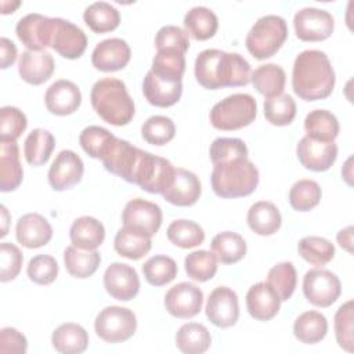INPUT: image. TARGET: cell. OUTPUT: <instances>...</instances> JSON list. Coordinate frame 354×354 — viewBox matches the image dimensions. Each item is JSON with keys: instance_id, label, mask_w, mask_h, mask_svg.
<instances>
[{"instance_id": "obj_1", "label": "cell", "mask_w": 354, "mask_h": 354, "mask_svg": "<svg viewBox=\"0 0 354 354\" xmlns=\"http://www.w3.org/2000/svg\"><path fill=\"white\" fill-rule=\"evenodd\" d=\"M196 82L207 90L241 87L250 82V65L238 53H225L217 48L201 51L195 59Z\"/></svg>"}, {"instance_id": "obj_2", "label": "cell", "mask_w": 354, "mask_h": 354, "mask_svg": "<svg viewBox=\"0 0 354 354\" xmlns=\"http://www.w3.org/2000/svg\"><path fill=\"white\" fill-rule=\"evenodd\" d=\"M335 82V71L324 51L304 50L296 57L292 87L299 98L304 101L324 100L332 94Z\"/></svg>"}, {"instance_id": "obj_3", "label": "cell", "mask_w": 354, "mask_h": 354, "mask_svg": "<svg viewBox=\"0 0 354 354\" xmlns=\"http://www.w3.org/2000/svg\"><path fill=\"white\" fill-rule=\"evenodd\" d=\"M90 100L97 115L109 124L124 126L134 116V102L126 84L116 77H102L91 88Z\"/></svg>"}, {"instance_id": "obj_4", "label": "cell", "mask_w": 354, "mask_h": 354, "mask_svg": "<svg viewBox=\"0 0 354 354\" xmlns=\"http://www.w3.org/2000/svg\"><path fill=\"white\" fill-rule=\"evenodd\" d=\"M210 183L220 198L250 195L259 184V170L248 158L213 165Z\"/></svg>"}, {"instance_id": "obj_5", "label": "cell", "mask_w": 354, "mask_h": 354, "mask_svg": "<svg viewBox=\"0 0 354 354\" xmlns=\"http://www.w3.org/2000/svg\"><path fill=\"white\" fill-rule=\"evenodd\" d=\"M288 39V26L279 15L259 18L246 35L245 44L256 59H266L277 54Z\"/></svg>"}, {"instance_id": "obj_6", "label": "cell", "mask_w": 354, "mask_h": 354, "mask_svg": "<svg viewBox=\"0 0 354 354\" xmlns=\"http://www.w3.org/2000/svg\"><path fill=\"white\" fill-rule=\"evenodd\" d=\"M257 115L256 100L246 93H236L214 104L210 123L217 130L232 131L249 126Z\"/></svg>"}, {"instance_id": "obj_7", "label": "cell", "mask_w": 354, "mask_h": 354, "mask_svg": "<svg viewBox=\"0 0 354 354\" xmlns=\"http://www.w3.org/2000/svg\"><path fill=\"white\" fill-rule=\"evenodd\" d=\"M94 329L100 339L106 343H122L130 339L137 329L134 313L126 307L109 306L98 313Z\"/></svg>"}, {"instance_id": "obj_8", "label": "cell", "mask_w": 354, "mask_h": 354, "mask_svg": "<svg viewBox=\"0 0 354 354\" xmlns=\"http://www.w3.org/2000/svg\"><path fill=\"white\" fill-rule=\"evenodd\" d=\"M176 167L165 158L144 151L133 184L149 194H163L173 183Z\"/></svg>"}, {"instance_id": "obj_9", "label": "cell", "mask_w": 354, "mask_h": 354, "mask_svg": "<svg viewBox=\"0 0 354 354\" xmlns=\"http://www.w3.org/2000/svg\"><path fill=\"white\" fill-rule=\"evenodd\" d=\"M142 153V149L131 145L129 141L113 137L108 148L105 149L101 162L109 173L116 174L124 181L133 184L134 174L140 165Z\"/></svg>"}, {"instance_id": "obj_10", "label": "cell", "mask_w": 354, "mask_h": 354, "mask_svg": "<svg viewBox=\"0 0 354 354\" xmlns=\"http://www.w3.org/2000/svg\"><path fill=\"white\" fill-rule=\"evenodd\" d=\"M303 293L315 307L332 306L342 293V283L336 274L325 268H313L304 274Z\"/></svg>"}, {"instance_id": "obj_11", "label": "cell", "mask_w": 354, "mask_h": 354, "mask_svg": "<svg viewBox=\"0 0 354 354\" xmlns=\"http://www.w3.org/2000/svg\"><path fill=\"white\" fill-rule=\"evenodd\" d=\"M296 36L303 41L326 40L335 29L333 17L321 8L304 7L293 17Z\"/></svg>"}, {"instance_id": "obj_12", "label": "cell", "mask_w": 354, "mask_h": 354, "mask_svg": "<svg viewBox=\"0 0 354 354\" xmlns=\"http://www.w3.org/2000/svg\"><path fill=\"white\" fill-rule=\"evenodd\" d=\"M122 221L123 227L151 238L160 228L162 210L153 202L136 198L126 203L122 213Z\"/></svg>"}, {"instance_id": "obj_13", "label": "cell", "mask_w": 354, "mask_h": 354, "mask_svg": "<svg viewBox=\"0 0 354 354\" xmlns=\"http://www.w3.org/2000/svg\"><path fill=\"white\" fill-rule=\"evenodd\" d=\"M203 304V292L194 283L180 282L165 296V308L176 318L188 319L199 314Z\"/></svg>"}, {"instance_id": "obj_14", "label": "cell", "mask_w": 354, "mask_h": 354, "mask_svg": "<svg viewBox=\"0 0 354 354\" xmlns=\"http://www.w3.org/2000/svg\"><path fill=\"white\" fill-rule=\"evenodd\" d=\"M87 47L86 33L62 18H53V33H51V48L55 50L61 57L68 59H76L83 55Z\"/></svg>"}, {"instance_id": "obj_15", "label": "cell", "mask_w": 354, "mask_h": 354, "mask_svg": "<svg viewBox=\"0 0 354 354\" xmlns=\"http://www.w3.org/2000/svg\"><path fill=\"white\" fill-rule=\"evenodd\" d=\"M206 317L218 328H230L239 318V304L236 293L227 286H217L207 297Z\"/></svg>"}, {"instance_id": "obj_16", "label": "cell", "mask_w": 354, "mask_h": 354, "mask_svg": "<svg viewBox=\"0 0 354 354\" xmlns=\"http://www.w3.org/2000/svg\"><path fill=\"white\" fill-rule=\"evenodd\" d=\"M84 173L82 158L71 151H61L48 170V183L54 191H65L80 183Z\"/></svg>"}, {"instance_id": "obj_17", "label": "cell", "mask_w": 354, "mask_h": 354, "mask_svg": "<svg viewBox=\"0 0 354 354\" xmlns=\"http://www.w3.org/2000/svg\"><path fill=\"white\" fill-rule=\"evenodd\" d=\"M104 286L111 297L129 301L138 295L140 278L131 266L112 263L104 272Z\"/></svg>"}, {"instance_id": "obj_18", "label": "cell", "mask_w": 354, "mask_h": 354, "mask_svg": "<svg viewBox=\"0 0 354 354\" xmlns=\"http://www.w3.org/2000/svg\"><path fill=\"white\" fill-rule=\"evenodd\" d=\"M15 32L28 50L41 51L46 47H51L53 18L37 12L28 14L17 22Z\"/></svg>"}, {"instance_id": "obj_19", "label": "cell", "mask_w": 354, "mask_h": 354, "mask_svg": "<svg viewBox=\"0 0 354 354\" xmlns=\"http://www.w3.org/2000/svg\"><path fill=\"white\" fill-rule=\"evenodd\" d=\"M299 162L308 170L326 171L337 158V145L304 136L296 148Z\"/></svg>"}, {"instance_id": "obj_20", "label": "cell", "mask_w": 354, "mask_h": 354, "mask_svg": "<svg viewBox=\"0 0 354 354\" xmlns=\"http://www.w3.org/2000/svg\"><path fill=\"white\" fill-rule=\"evenodd\" d=\"M131 57L129 44L119 37H111L100 41L91 54L93 66L102 72H115L123 69Z\"/></svg>"}, {"instance_id": "obj_21", "label": "cell", "mask_w": 354, "mask_h": 354, "mask_svg": "<svg viewBox=\"0 0 354 354\" xmlns=\"http://www.w3.org/2000/svg\"><path fill=\"white\" fill-rule=\"evenodd\" d=\"M46 108L58 116H66L77 111L82 104V93L79 87L66 79L55 80L46 91Z\"/></svg>"}, {"instance_id": "obj_22", "label": "cell", "mask_w": 354, "mask_h": 354, "mask_svg": "<svg viewBox=\"0 0 354 354\" xmlns=\"http://www.w3.org/2000/svg\"><path fill=\"white\" fill-rule=\"evenodd\" d=\"M142 93L151 105L167 108L178 102V100L181 98L183 83L181 80L160 77L152 71H148L144 77Z\"/></svg>"}, {"instance_id": "obj_23", "label": "cell", "mask_w": 354, "mask_h": 354, "mask_svg": "<svg viewBox=\"0 0 354 354\" xmlns=\"http://www.w3.org/2000/svg\"><path fill=\"white\" fill-rule=\"evenodd\" d=\"M202 194L199 177L185 169L177 167L171 185L162 194L163 198L174 206H192Z\"/></svg>"}, {"instance_id": "obj_24", "label": "cell", "mask_w": 354, "mask_h": 354, "mask_svg": "<svg viewBox=\"0 0 354 354\" xmlns=\"http://www.w3.org/2000/svg\"><path fill=\"white\" fill-rule=\"evenodd\" d=\"M17 241L28 248L37 249L47 245L53 238V227L39 213H28L24 214L15 227Z\"/></svg>"}, {"instance_id": "obj_25", "label": "cell", "mask_w": 354, "mask_h": 354, "mask_svg": "<svg viewBox=\"0 0 354 354\" xmlns=\"http://www.w3.org/2000/svg\"><path fill=\"white\" fill-rule=\"evenodd\" d=\"M281 307V299L268 282H257L246 293L248 313L259 321L274 318Z\"/></svg>"}, {"instance_id": "obj_26", "label": "cell", "mask_w": 354, "mask_h": 354, "mask_svg": "<svg viewBox=\"0 0 354 354\" xmlns=\"http://www.w3.org/2000/svg\"><path fill=\"white\" fill-rule=\"evenodd\" d=\"M54 72L53 55L44 50H26L21 54L18 62V73L29 84L39 86L47 82Z\"/></svg>"}, {"instance_id": "obj_27", "label": "cell", "mask_w": 354, "mask_h": 354, "mask_svg": "<svg viewBox=\"0 0 354 354\" xmlns=\"http://www.w3.org/2000/svg\"><path fill=\"white\" fill-rule=\"evenodd\" d=\"M24 178V170L19 162V149L15 141H0V189L3 192L14 191Z\"/></svg>"}, {"instance_id": "obj_28", "label": "cell", "mask_w": 354, "mask_h": 354, "mask_svg": "<svg viewBox=\"0 0 354 354\" xmlns=\"http://www.w3.org/2000/svg\"><path fill=\"white\" fill-rule=\"evenodd\" d=\"M73 246L84 250H95L105 239V228L101 221L90 216L76 218L69 230Z\"/></svg>"}, {"instance_id": "obj_29", "label": "cell", "mask_w": 354, "mask_h": 354, "mask_svg": "<svg viewBox=\"0 0 354 354\" xmlns=\"http://www.w3.org/2000/svg\"><path fill=\"white\" fill-rule=\"evenodd\" d=\"M246 221L253 232L266 236L272 235L279 230L282 217L272 202L259 201L249 207Z\"/></svg>"}, {"instance_id": "obj_30", "label": "cell", "mask_w": 354, "mask_h": 354, "mask_svg": "<svg viewBox=\"0 0 354 354\" xmlns=\"http://www.w3.org/2000/svg\"><path fill=\"white\" fill-rule=\"evenodd\" d=\"M51 343L62 354H80L88 346V335L79 324L66 322L53 332Z\"/></svg>"}, {"instance_id": "obj_31", "label": "cell", "mask_w": 354, "mask_h": 354, "mask_svg": "<svg viewBox=\"0 0 354 354\" xmlns=\"http://www.w3.org/2000/svg\"><path fill=\"white\" fill-rule=\"evenodd\" d=\"M250 82L260 94L267 98H272L282 94L286 83V75L279 65L266 64L252 72Z\"/></svg>"}, {"instance_id": "obj_32", "label": "cell", "mask_w": 354, "mask_h": 354, "mask_svg": "<svg viewBox=\"0 0 354 354\" xmlns=\"http://www.w3.org/2000/svg\"><path fill=\"white\" fill-rule=\"evenodd\" d=\"M306 136L324 142H335L339 136L337 118L326 109H314L304 119Z\"/></svg>"}, {"instance_id": "obj_33", "label": "cell", "mask_w": 354, "mask_h": 354, "mask_svg": "<svg viewBox=\"0 0 354 354\" xmlns=\"http://www.w3.org/2000/svg\"><path fill=\"white\" fill-rule=\"evenodd\" d=\"M64 263L72 277L84 279L97 271L101 256L97 250H84L72 245L64 250Z\"/></svg>"}, {"instance_id": "obj_34", "label": "cell", "mask_w": 354, "mask_h": 354, "mask_svg": "<svg viewBox=\"0 0 354 354\" xmlns=\"http://www.w3.org/2000/svg\"><path fill=\"white\" fill-rule=\"evenodd\" d=\"M328 332V321L318 311H306L300 314L293 324L295 337L304 344H315L321 342Z\"/></svg>"}, {"instance_id": "obj_35", "label": "cell", "mask_w": 354, "mask_h": 354, "mask_svg": "<svg viewBox=\"0 0 354 354\" xmlns=\"http://www.w3.org/2000/svg\"><path fill=\"white\" fill-rule=\"evenodd\" d=\"M184 26L195 40H207L216 35L218 19L210 8L198 6L185 14Z\"/></svg>"}, {"instance_id": "obj_36", "label": "cell", "mask_w": 354, "mask_h": 354, "mask_svg": "<svg viewBox=\"0 0 354 354\" xmlns=\"http://www.w3.org/2000/svg\"><path fill=\"white\" fill-rule=\"evenodd\" d=\"M212 344L207 328L202 324H184L176 333V346L185 354H202Z\"/></svg>"}, {"instance_id": "obj_37", "label": "cell", "mask_w": 354, "mask_h": 354, "mask_svg": "<svg viewBox=\"0 0 354 354\" xmlns=\"http://www.w3.org/2000/svg\"><path fill=\"white\" fill-rule=\"evenodd\" d=\"M55 147L54 136L44 129H33L24 145V155L29 165L41 166L47 163L51 156V152Z\"/></svg>"}, {"instance_id": "obj_38", "label": "cell", "mask_w": 354, "mask_h": 354, "mask_svg": "<svg viewBox=\"0 0 354 354\" xmlns=\"http://www.w3.org/2000/svg\"><path fill=\"white\" fill-rule=\"evenodd\" d=\"M212 250L220 263L234 264L245 257L246 242L239 234L224 231L212 239Z\"/></svg>"}, {"instance_id": "obj_39", "label": "cell", "mask_w": 354, "mask_h": 354, "mask_svg": "<svg viewBox=\"0 0 354 354\" xmlns=\"http://www.w3.org/2000/svg\"><path fill=\"white\" fill-rule=\"evenodd\" d=\"M83 19L93 32L105 33L119 26L120 14L112 4L106 1H95L84 10Z\"/></svg>"}, {"instance_id": "obj_40", "label": "cell", "mask_w": 354, "mask_h": 354, "mask_svg": "<svg viewBox=\"0 0 354 354\" xmlns=\"http://www.w3.org/2000/svg\"><path fill=\"white\" fill-rule=\"evenodd\" d=\"M113 246L119 256L130 260H140L151 250V238L123 227L116 232Z\"/></svg>"}, {"instance_id": "obj_41", "label": "cell", "mask_w": 354, "mask_h": 354, "mask_svg": "<svg viewBox=\"0 0 354 354\" xmlns=\"http://www.w3.org/2000/svg\"><path fill=\"white\" fill-rule=\"evenodd\" d=\"M299 254L310 264L322 267L335 257V246L330 241L322 236H304L297 245Z\"/></svg>"}, {"instance_id": "obj_42", "label": "cell", "mask_w": 354, "mask_h": 354, "mask_svg": "<svg viewBox=\"0 0 354 354\" xmlns=\"http://www.w3.org/2000/svg\"><path fill=\"white\" fill-rule=\"evenodd\" d=\"M169 241L183 249L196 248L205 241V232L199 224L191 220H174L167 227Z\"/></svg>"}, {"instance_id": "obj_43", "label": "cell", "mask_w": 354, "mask_h": 354, "mask_svg": "<svg viewBox=\"0 0 354 354\" xmlns=\"http://www.w3.org/2000/svg\"><path fill=\"white\" fill-rule=\"evenodd\" d=\"M151 71L165 79L181 80L185 71V57L177 50H159L152 59Z\"/></svg>"}, {"instance_id": "obj_44", "label": "cell", "mask_w": 354, "mask_h": 354, "mask_svg": "<svg viewBox=\"0 0 354 354\" xmlns=\"http://www.w3.org/2000/svg\"><path fill=\"white\" fill-rule=\"evenodd\" d=\"M322 196L321 187L317 181L303 178L296 181L289 191V203L297 212H308L315 207Z\"/></svg>"}, {"instance_id": "obj_45", "label": "cell", "mask_w": 354, "mask_h": 354, "mask_svg": "<svg viewBox=\"0 0 354 354\" xmlns=\"http://www.w3.org/2000/svg\"><path fill=\"white\" fill-rule=\"evenodd\" d=\"M142 274L149 285L163 286L176 278L177 264L171 257L158 254L144 263Z\"/></svg>"}, {"instance_id": "obj_46", "label": "cell", "mask_w": 354, "mask_h": 354, "mask_svg": "<svg viewBox=\"0 0 354 354\" xmlns=\"http://www.w3.org/2000/svg\"><path fill=\"white\" fill-rule=\"evenodd\" d=\"M267 282L278 293L281 301L289 300L297 283V274H296L295 266L290 261H282L275 264L268 271Z\"/></svg>"}, {"instance_id": "obj_47", "label": "cell", "mask_w": 354, "mask_h": 354, "mask_svg": "<svg viewBox=\"0 0 354 354\" xmlns=\"http://www.w3.org/2000/svg\"><path fill=\"white\" fill-rule=\"evenodd\" d=\"M184 266L188 277L198 282H206L217 272V259L214 253L207 250H195L189 253L184 260Z\"/></svg>"}, {"instance_id": "obj_48", "label": "cell", "mask_w": 354, "mask_h": 354, "mask_svg": "<svg viewBox=\"0 0 354 354\" xmlns=\"http://www.w3.org/2000/svg\"><path fill=\"white\" fill-rule=\"evenodd\" d=\"M264 116L274 126H288L296 116V102L292 95L281 94L264 101Z\"/></svg>"}, {"instance_id": "obj_49", "label": "cell", "mask_w": 354, "mask_h": 354, "mask_svg": "<svg viewBox=\"0 0 354 354\" xmlns=\"http://www.w3.org/2000/svg\"><path fill=\"white\" fill-rule=\"evenodd\" d=\"M174 134L176 126L173 120L163 115L148 118L141 127L142 138L152 145H165L174 138Z\"/></svg>"}, {"instance_id": "obj_50", "label": "cell", "mask_w": 354, "mask_h": 354, "mask_svg": "<svg viewBox=\"0 0 354 354\" xmlns=\"http://www.w3.org/2000/svg\"><path fill=\"white\" fill-rule=\"evenodd\" d=\"M248 158V147L241 138L220 137L210 145V160L213 165Z\"/></svg>"}, {"instance_id": "obj_51", "label": "cell", "mask_w": 354, "mask_h": 354, "mask_svg": "<svg viewBox=\"0 0 354 354\" xmlns=\"http://www.w3.org/2000/svg\"><path fill=\"white\" fill-rule=\"evenodd\" d=\"M113 137L115 136L104 127L88 126L80 133L79 142L87 155H90L94 159L101 160L105 149L108 148V145Z\"/></svg>"}, {"instance_id": "obj_52", "label": "cell", "mask_w": 354, "mask_h": 354, "mask_svg": "<svg viewBox=\"0 0 354 354\" xmlns=\"http://www.w3.org/2000/svg\"><path fill=\"white\" fill-rule=\"evenodd\" d=\"M28 126L26 116L15 106L0 109V141H17Z\"/></svg>"}, {"instance_id": "obj_53", "label": "cell", "mask_w": 354, "mask_h": 354, "mask_svg": "<svg viewBox=\"0 0 354 354\" xmlns=\"http://www.w3.org/2000/svg\"><path fill=\"white\" fill-rule=\"evenodd\" d=\"M335 336L337 344L348 351H354V337H353V300L346 301L339 307L335 314Z\"/></svg>"}, {"instance_id": "obj_54", "label": "cell", "mask_w": 354, "mask_h": 354, "mask_svg": "<svg viewBox=\"0 0 354 354\" xmlns=\"http://www.w3.org/2000/svg\"><path fill=\"white\" fill-rule=\"evenodd\" d=\"M26 272L32 282L37 285H50L57 279L58 263L50 254H37L29 260Z\"/></svg>"}, {"instance_id": "obj_55", "label": "cell", "mask_w": 354, "mask_h": 354, "mask_svg": "<svg viewBox=\"0 0 354 354\" xmlns=\"http://www.w3.org/2000/svg\"><path fill=\"white\" fill-rule=\"evenodd\" d=\"M155 47H156V51L177 50L184 54L189 48L188 33L174 25L162 26L155 36Z\"/></svg>"}, {"instance_id": "obj_56", "label": "cell", "mask_w": 354, "mask_h": 354, "mask_svg": "<svg viewBox=\"0 0 354 354\" xmlns=\"http://www.w3.org/2000/svg\"><path fill=\"white\" fill-rule=\"evenodd\" d=\"M24 256L11 242L0 243V281L8 282L18 277L22 267Z\"/></svg>"}, {"instance_id": "obj_57", "label": "cell", "mask_w": 354, "mask_h": 354, "mask_svg": "<svg viewBox=\"0 0 354 354\" xmlns=\"http://www.w3.org/2000/svg\"><path fill=\"white\" fill-rule=\"evenodd\" d=\"M26 337L15 328H3L0 330V353L1 354H24L26 353Z\"/></svg>"}, {"instance_id": "obj_58", "label": "cell", "mask_w": 354, "mask_h": 354, "mask_svg": "<svg viewBox=\"0 0 354 354\" xmlns=\"http://www.w3.org/2000/svg\"><path fill=\"white\" fill-rule=\"evenodd\" d=\"M17 59V47L15 44L7 39V37H1L0 39V62H1V68L7 69L8 66H11Z\"/></svg>"}, {"instance_id": "obj_59", "label": "cell", "mask_w": 354, "mask_h": 354, "mask_svg": "<svg viewBox=\"0 0 354 354\" xmlns=\"http://www.w3.org/2000/svg\"><path fill=\"white\" fill-rule=\"evenodd\" d=\"M336 239L343 249H346L348 253H353V227L351 225L340 230L336 235Z\"/></svg>"}, {"instance_id": "obj_60", "label": "cell", "mask_w": 354, "mask_h": 354, "mask_svg": "<svg viewBox=\"0 0 354 354\" xmlns=\"http://www.w3.org/2000/svg\"><path fill=\"white\" fill-rule=\"evenodd\" d=\"M351 162H353V158L350 156V158L347 159L346 165H344L343 169H342V176H343V178L346 180V183H347L348 185H353V181H351V177H353V173H351Z\"/></svg>"}, {"instance_id": "obj_61", "label": "cell", "mask_w": 354, "mask_h": 354, "mask_svg": "<svg viewBox=\"0 0 354 354\" xmlns=\"http://www.w3.org/2000/svg\"><path fill=\"white\" fill-rule=\"evenodd\" d=\"M21 3L19 1H14V3H7V1H1V14H8V12H14V10L17 7H19Z\"/></svg>"}, {"instance_id": "obj_62", "label": "cell", "mask_w": 354, "mask_h": 354, "mask_svg": "<svg viewBox=\"0 0 354 354\" xmlns=\"http://www.w3.org/2000/svg\"><path fill=\"white\" fill-rule=\"evenodd\" d=\"M1 221H3V230L0 236L3 238L7 234V224H8V212L6 209V206H1Z\"/></svg>"}]
</instances>
